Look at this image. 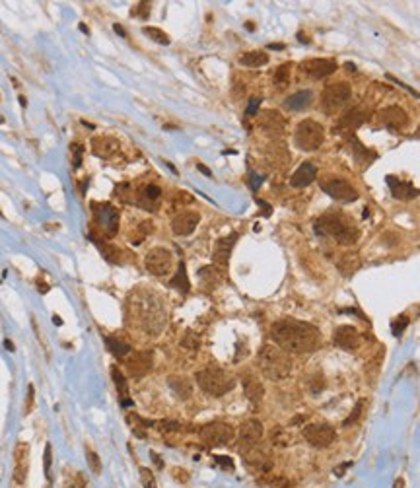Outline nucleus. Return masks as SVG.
<instances>
[{
  "label": "nucleus",
  "mask_w": 420,
  "mask_h": 488,
  "mask_svg": "<svg viewBox=\"0 0 420 488\" xmlns=\"http://www.w3.org/2000/svg\"><path fill=\"white\" fill-rule=\"evenodd\" d=\"M273 341L286 352H307L317 350L321 346V332L312 323H303L298 319H280L271 327Z\"/></svg>",
  "instance_id": "f257e3e1"
},
{
  "label": "nucleus",
  "mask_w": 420,
  "mask_h": 488,
  "mask_svg": "<svg viewBox=\"0 0 420 488\" xmlns=\"http://www.w3.org/2000/svg\"><path fill=\"white\" fill-rule=\"evenodd\" d=\"M132 312L138 325L150 335H160V331L166 327L167 313L162 300L152 292H140L132 300Z\"/></svg>",
  "instance_id": "f03ea898"
},
{
  "label": "nucleus",
  "mask_w": 420,
  "mask_h": 488,
  "mask_svg": "<svg viewBox=\"0 0 420 488\" xmlns=\"http://www.w3.org/2000/svg\"><path fill=\"white\" fill-rule=\"evenodd\" d=\"M315 232L319 235H329L341 245H354L360 235L358 228L352 224V220H348L346 216L339 214V212H329V214H323L321 218H317Z\"/></svg>",
  "instance_id": "7ed1b4c3"
},
{
  "label": "nucleus",
  "mask_w": 420,
  "mask_h": 488,
  "mask_svg": "<svg viewBox=\"0 0 420 488\" xmlns=\"http://www.w3.org/2000/svg\"><path fill=\"white\" fill-rule=\"evenodd\" d=\"M259 364H261V371L273 381L286 380L292 371V358L288 356V352L273 344H264L261 348Z\"/></svg>",
  "instance_id": "20e7f679"
},
{
  "label": "nucleus",
  "mask_w": 420,
  "mask_h": 488,
  "mask_svg": "<svg viewBox=\"0 0 420 488\" xmlns=\"http://www.w3.org/2000/svg\"><path fill=\"white\" fill-rule=\"evenodd\" d=\"M195 380L198 383V387L208 395H212V397H222L228 391L234 389L235 385L234 378L218 366H206L201 371H196Z\"/></svg>",
  "instance_id": "39448f33"
},
{
  "label": "nucleus",
  "mask_w": 420,
  "mask_h": 488,
  "mask_svg": "<svg viewBox=\"0 0 420 488\" xmlns=\"http://www.w3.org/2000/svg\"><path fill=\"white\" fill-rule=\"evenodd\" d=\"M325 140V128L313 121V119H305L302 121L298 127H296V132H294V144L303 150V152H313L323 144Z\"/></svg>",
  "instance_id": "423d86ee"
},
{
  "label": "nucleus",
  "mask_w": 420,
  "mask_h": 488,
  "mask_svg": "<svg viewBox=\"0 0 420 488\" xmlns=\"http://www.w3.org/2000/svg\"><path fill=\"white\" fill-rule=\"evenodd\" d=\"M94 224L105 237H113L119 230V210L107 203H92Z\"/></svg>",
  "instance_id": "0eeeda50"
},
{
  "label": "nucleus",
  "mask_w": 420,
  "mask_h": 488,
  "mask_svg": "<svg viewBox=\"0 0 420 488\" xmlns=\"http://www.w3.org/2000/svg\"><path fill=\"white\" fill-rule=\"evenodd\" d=\"M352 96V90L346 82H337V84H329L325 92H323V109L325 113L333 115L335 111H339L341 107H344L348 103V99Z\"/></svg>",
  "instance_id": "6e6552de"
},
{
  "label": "nucleus",
  "mask_w": 420,
  "mask_h": 488,
  "mask_svg": "<svg viewBox=\"0 0 420 488\" xmlns=\"http://www.w3.org/2000/svg\"><path fill=\"white\" fill-rule=\"evenodd\" d=\"M321 189L327 195L335 198V201H341V203H354L360 193L354 185H350L346 179L342 177H329V179H321Z\"/></svg>",
  "instance_id": "1a4fd4ad"
},
{
  "label": "nucleus",
  "mask_w": 420,
  "mask_h": 488,
  "mask_svg": "<svg viewBox=\"0 0 420 488\" xmlns=\"http://www.w3.org/2000/svg\"><path fill=\"white\" fill-rule=\"evenodd\" d=\"M173 269V255L166 247H154L146 255V271L154 276H167Z\"/></svg>",
  "instance_id": "9d476101"
},
{
  "label": "nucleus",
  "mask_w": 420,
  "mask_h": 488,
  "mask_svg": "<svg viewBox=\"0 0 420 488\" xmlns=\"http://www.w3.org/2000/svg\"><path fill=\"white\" fill-rule=\"evenodd\" d=\"M201 439L206 446H224L234 439V428L226 422H210L201 428Z\"/></svg>",
  "instance_id": "9b49d317"
},
{
  "label": "nucleus",
  "mask_w": 420,
  "mask_h": 488,
  "mask_svg": "<svg viewBox=\"0 0 420 488\" xmlns=\"http://www.w3.org/2000/svg\"><path fill=\"white\" fill-rule=\"evenodd\" d=\"M303 438L307 439L310 446L313 448L325 449L337 439V432L329 424H310L303 428Z\"/></svg>",
  "instance_id": "f8f14e48"
},
{
  "label": "nucleus",
  "mask_w": 420,
  "mask_h": 488,
  "mask_svg": "<svg viewBox=\"0 0 420 488\" xmlns=\"http://www.w3.org/2000/svg\"><path fill=\"white\" fill-rule=\"evenodd\" d=\"M239 451H241L245 463H247L249 467L257 469V471H271V469H273V457H271L269 449L263 448V446L253 443V446L239 449Z\"/></svg>",
  "instance_id": "ddd939ff"
},
{
  "label": "nucleus",
  "mask_w": 420,
  "mask_h": 488,
  "mask_svg": "<svg viewBox=\"0 0 420 488\" xmlns=\"http://www.w3.org/2000/svg\"><path fill=\"white\" fill-rule=\"evenodd\" d=\"M127 371L130 378H144L152 370V352H132L125 360Z\"/></svg>",
  "instance_id": "4468645a"
},
{
  "label": "nucleus",
  "mask_w": 420,
  "mask_h": 488,
  "mask_svg": "<svg viewBox=\"0 0 420 488\" xmlns=\"http://www.w3.org/2000/svg\"><path fill=\"white\" fill-rule=\"evenodd\" d=\"M337 70V62L333 59H307L302 62V72L312 78H325Z\"/></svg>",
  "instance_id": "2eb2a0df"
},
{
  "label": "nucleus",
  "mask_w": 420,
  "mask_h": 488,
  "mask_svg": "<svg viewBox=\"0 0 420 488\" xmlns=\"http://www.w3.org/2000/svg\"><path fill=\"white\" fill-rule=\"evenodd\" d=\"M380 121L383 127L391 128V130H403L409 125V115L399 105H389L380 113Z\"/></svg>",
  "instance_id": "dca6fc26"
},
{
  "label": "nucleus",
  "mask_w": 420,
  "mask_h": 488,
  "mask_svg": "<svg viewBox=\"0 0 420 488\" xmlns=\"http://www.w3.org/2000/svg\"><path fill=\"white\" fill-rule=\"evenodd\" d=\"M201 222V214L198 212H179L177 216H173L171 220V230L175 235H191L196 230V226Z\"/></svg>",
  "instance_id": "f3484780"
},
{
  "label": "nucleus",
  "mask_w": 420,
  "mask_h": 488,
  "mask_svg": "<svg viewBox=\"0 0 420 488\" xmlns=\"http://www.w3.org/2000/svg\"><path fill=\"white\" fill-rule=\"evenodd\" d=\"M333 342L342 350H356L360 346V332L350 325H341L333 335Z\"/></svg>",
  "instance_id": "a211bd4d"
},
{
  "label": "nucleus",
  "mask_w": 420,
  "mask_h": 488,
  "mask_svg": "<svg viewBox=\"0 0 420 488\" xmlns=\"http://www.w3.org/2000/svg\"><path fill=\"white\" fill-rule=\"evenodd\" d=\"M263 424H261V420L257 418H249L245 420L244 424H241V430H239V449L244 448H249V446H253V443H259V439L263 438Z\"/></svg>",
  "instance_id": "6ab92c4d"
},
{
  "label": "nucleus",
  "mask_w": 420,
  "mask_h": 488,
  "mask_svg": "<svg viewBox=\"0 0 420 488\" xmlns=\"http://www.w3.org/2000/svg\"><path fill=\"white\" fill-rule=\"evenodd\" d=\"M14 461H16V467H14V480L18 484H24L26 478H28V463H30V446L26 441H20L16 446L14 451Z\"/></svg>",
  "instance_id": "aec40b11"
},
{
  "label": "nucleus",
  "mask_w": 420,
  "mask_h": 488,
  "mask_svg": "<svg viewBox=\"0 0 420 488\" xmlns=\"http://www.w3.org/2000/svg\"><path fill=\"white\" fill-rule=\"evenodd\" d=\"M366 121V111L362 107H352L350 111H346L344 115H341V119L333 125V130H352V128H358Z\"/></svg>",
  "instance_id": "412c9836"
},
{
  "label": "nucleus",
  "mask_w": 420,
  "mask_h": 488,
  "mask_svg": "<svg viewBox=\"0 0 420 488\" xmlns=\"http://www.w3.org/2000/svg\"><path fill=\"white\" fill-rule=\"evenodd\" d=\"M160 198H162V189L150 183V185H144L138 191L137 205L140 208H144V210H156Z\"/></svg>",
  "instance_id": "4be33fe9"
},
{
  "label": "nucleus",
  "mask_w": 420,
  "mask_h": 488,
  "mask_svg": "<svg viewBox=\"0 0 420 488\" xmlns=\"http://www.w3.org/2000/svg\"><path fill=\"white\" fill-rule=\"evenodd\" d=\"M387 185H389L393 196H395V198H401V201H410V198H416V195H418V189L412 185V183L395 179L393 175H387Z\"/></svg>",
  "instance_id": "5701e85b"
},
{
  "label": "nucleus",
  "mask_w": 420,
  "mask_h": 488,
  "mask_svg": "<svg viewBox=\"0 0 420 488\" xmlns=\"http://www.w3.org/2000/svg\"><path fill=\"white\" fill-rule=\"evenodd\" d=\"M235 241H237V234H232L228 237H220L214 245V263L218 267H224L230 261V255H232V249H234Z\"/></svg>",
  "instance_id": "b1692460"
},
{
  "label": "nucleus",
  "mask_w": 420,
  "mask_h": 488,
  "mask_svg": "<svg viewBox=\"0 0 420 488\" xmlns=\"http://www.w3.org/2000/svg\"><path fill=\"white\" fill-rule=\"evenodd\" d=\"M315 177H317V167L313 166V164H310V162H305V164H302V166L294 171L292 179H290V185L307 187L310 183L315 181Z\"/></svg>",
  "instance_id": "393cba45"
},
{
  "label": "nucleus",
  "mask_w": 420,
  "mask_h": 488,
  "mask_svg": "<svg viewBox=\"0 0 420 488\" xmlns=\"http://www.w3.org/2000/svg\"><path fill=\"white\" fill-rule=\"evenodd\" d=\"M92 150L98 158H111L119 150V142L109 137H96L92 140Z\"/></svg>",
  "instance_id": "a878e982"
},
{
  "label": "nucleus",
  "mask_w": 420,
  "mask_h": 488,
  "mask_svg": "<svg viewBox=\"0 0 420 488\" xmlns=\"http://www.w3.org/2000/svg\"><path fill=\"white\" fill-rule=\"evenodd\" d=\"M312 101H313V92H310V90H300V92L292 94L290 98L284 101V107L290 109V111H303V109H307L312 105Z\"/></svg>",
  "instance_id": "bb28decb"
},
{
  "label": "nucleus",
  "mask_w": 420,
  "mask_h": 488,
  "mask_svg": "<svg viewBox=\"0 0 420 488\" xmlns=\"http://www.w3.org/2000/svg\"><path fill=\"white\" fill-rule=\"evenodd\" d=\"M241 383H244L245 397L251 401V403H259V401L263 399L264 387L259 380H255V378H251V375H245L244 380H241Z\"/></svg>",
  "instance_id": "cd10ccee"
},
{
  "label": "nucleus",
  "mask_w": 420,
  "mask_h": 488,
  "mask_svg": "<svg viewBox=\"0 0 420 488\" xmlns=\"http://www.w3.org/2000/svg\"><path fill=\"white\" fill-rule=\"evenodd\" d=\"M169 387L175 393V397H179L181 401H187L193 393V383L183 375L181 378H169Z\"/></svg>",
  "instance_id": "c85d7f7f"
},
{
  "label": "nucleus",
  "mask_w": 420,
  "mask_h": 488,
  "mask_svg": "<svg viewBox=\"0 0 420 488\" xmlns=\"http://www.w3.org/2000/svg\"><path fill=\"white\" fill-rule=\"evenodd\" d=\"M111 378H113V383H115V387H117L119 391V397H121V403H123V407H130L132 405V401L128 399V385H127V380H125V375L121 373V371L117 370V368H111Z\"/></svg>",
  "instance_id": "c756f323"
},
{
  "label": "nucleus",
  "mask_w": 420,
  "mask_h": 488,
  "mask_svg": "<svg viewBox=\"0 0 420 488\" xmlns=\"http://www.w3.org/2000/svg\"><path fill=\"white\" fill-rule=\"evenodd\" d=\"M339 269H341V273L344 274V276L354 274L358 269H360V257H358L356 253L342 255V259L339 261Z\"/></svg>",
  "instance_id": "7c9ffc66"
},
{
  "label": "nucleus",
  "mask_w": 420,
  "mask_h": 488,
  "mask_svg": "<svg viewBox=\"0 0 420 488\" xmlns=\"http://www.w3.org/2000/svg\"><path fill=\"white\" fill-rule=\"evenodd\" d=\"M239 62H241L244 66H253V69H257V66H263V64L269 62V55L263 53V51H251V53H245L244 57H239Z\"/></svg>",
  "instance_id": "2f4dec72"
},
{
  "label": "nucleus",
  "mask_w": 420,
  "mask_h": 488,
  "mask_svg": "<svg viewBox=\"0 0 420 488\" xmlns=\"http://www.w3.org/2000/svg\"><path fill=\"white\" fill-rule=\"evenodd\" d=\"M169 286H171V288H175V290H181V292H189L191 282H189V276H187L185 264H183V263H179V269H177L175 276L171 278Z\"/></svg>",
  "instance_id": "473e14b6"
},
{
  "label": "nucleus",
  "mask_w": 420,
  "mask_h": 488,
  "mask_svg": "<svg viewBox=\"0 0 420 488\" xmlns=\"http://www.w3.org/2000/svg\"><path fill=\"white\" fill-rule=\"evenodd\" d=\"M105 344H107L109 352H111V354H115L117 358H127L128 354H130V346H128L127 342L119 341V339L105 337Z\"/></svg>",
  "instance_id": "72a5a7b5"
},
{
  "label": "nucleus",
  "mask_w": 420,
  "mask_h": 488,
  "mask_svg": "<svg viewBox=\"0 0 420 488\" xmlns=\"http://www.w3.org/2000/svg\"><path fill=\"white\" fill-rule=\"evenodd\" d=\"M142 31H144V35H148L150 39H154L156 43H160V45H169V37H167L166 31H162L160 28H154V26H144L142 28Z\"/></svg>",
  "instance_id": "f704fd0d"
},
{
  "label": "nucleus",
  "mask_w": 420,
  "mask_h": 488,
  "mask_svg": "<svg viewBox=\"0 0 420 488\" xmlns=\"http://www.w3.org/2000/svg\"><path fill=\"white\" fill-rule=\"evenodd\" d=\"M181 346L183 348H187V350H198V346H201V337L196 335L195 331H187L185 337L181 339Z\"/></svg>",
  "instance_id": "c9c22d12"
},
{
  "label": "nucleus",
  "mask_w": 420,
  "mask_h": 488,
  "mask_svg": "<svg viewBox=\"0 0 420 488\" xmlns=\"http://www.w3.org/2000/svg\"><path fill=\"white\" fill-rule=\"evenodd\" d=\"M290 69H292V62H284V64H280L278 69H276V72H274V80H276V84H288V80H290Z\"/></svg>",
  "instance_id": "e433bc0d"
},
{
  "label": "nucleus",
  "mask_w": 420,
  "mask_h": 488,
  "mask_svg": "<svg viewBox=\"0 0 420 488\" xmlns=\"http://www.w3.org/2000/svg\"><path fill=\"white\" fill-rule=\"evenodd\" d=\"M271 441H273L274 446H280V448H284V446H288L290 443V436L284 432L282 428H276L271 434Z\"/></svg>",
  "instance_id": "4c0bfd02"
},
{
  "label": "nucleus",
  "mask_w": 420,
  "mask_h": 488,
  "mask_svg": "<svg viewBox=\"0 0 420 488\" xmlns=\"http://www.w3.org/2000/svg\"><path fill=\"white\" fill-rule=\"evenodd\" d=\"M140 478H142V486L144 488H158L154 473H152L150 469H146V467L140 469Z\"/></svg>",
  "instance_id": "58836bf2"
},
{
  "label": "nucleus",
  "mask_w": 420,
  "mask_h": 488,
  "mask_svg": "<svg viewBox=\"0 0 420 488\" xmlns=\"http://www.w3.org/2000/svg\"><path fill=\"white\" fill-rule=\"evenodd\" d=\"M86 457H88V463H90L92 473L99 475V473H101V461H99L98 453H96V451H92V449H86Z\"/></svg>",
  "instance_id": "ea45409f"
},
{
  "label": "nucleus",
  "mask_w": 420,
  "mask_h": 488,
  "mask_svg": "<svg viewBox=\"0 0 420 488\" xmlns=\"http://www.w3.org/2000/svg\"><path fill=\"white\" fill-rule=\"evenodd\" d=\"M362 409H364V401H358V403H356V407H354V410H352V414L346 420H344V422H342V426H344V428H348L350 424H354L356 420L360 418Z\"/></svg>",
  "instance_id": "a19ab883"
},
{
  "label": "nucleus",
  "mask_w": 420,
  "mask_h": 488,
  "mask_svg": "<svg viewBox=\"0 0 420 488\" xmlns=\"http://www.w3.org/2000/svg\"><path fill=\"white\" fill-rule=\"evenodd\" d=\"M407 325H409V317H407V315H399V317L393 321V335L399 337L401 332L407 329Z\"/></svg>",
  "instance_id": "79ce46f5"
},
{
  "label": "nucleus",
  "mask_w": 420,
  "mask_h": 488,
  "mask_svg": "<svg viewBox=\"0 0 420 488\" xmlns=\"http://www.w3.org/2000/svg\"><path fill=\"white\" fill-rule=\"evenodd\" d=\"M214 461L218 463V467H222L224 471H234V459L228 457V455H214Z\"/></svg>",
  "instance_id": "37998d69"
},
{
  "label": "nucleus",
  "mask_w": 420,
  "mask_h": 488,
  "mask_svg": "<svg viewBox=\"0 0 420 488\" xmlns=\"http://www.w3.org/2000/svg\"><path fill=\"white\" fill-rule=\"evenodd\" d=\"M70 152H72V164H74V167H80V164H82V152H84V148L80 146V144H70Z\"/></svg>",
  "instance_id": "c03bdc74"
},
{
  "label": "nucleus",
  "mask_w": 420,
  "mask_h": 488,
  "mask_svg": "<svg viewBox=\"0 0 420 488\" xmlns=\"http://www.w3.org/2000/svg\"><path fill=\"white\" fill-rule=\"evenodd\" d=\"M162 432H179L181 424L179 422H171V420H164V422H158Z\"/></svg>",
  "instance_id": "a18cd8bd"
},
{
  "label": "nucleus",
  "mask_w": 420,
  "mask_h": 488,
  "mask_svg": "<svg viewBox=\"0 0 420 488\" xmlns=\"http://www.w3.org/2000/svg\"><path fill=\"white\" fill-rule=\"evenodd\" d=\"M43 461H45V475L47 478H51V463H53V455H51V443L45 446V453H43Z\"/></svg>",
  "instance_id": "49530a36"
},
{
  "label": "nucleus",
  "mask_w": 420,
  "mask_h": 488,
  "mask_svg": "<svg viewBox=\"0 0 420 488\" xmlns=\"http://www.w3.org/2000/svg\"><path fill=\"white\" fill-rule=\"evenodd\" d=\"M259 105H261V98H251L249 99V105H247L245 115H247V117H255V113H257Z\"/></svg>",
  "instance_id": "de8ad7c7"
},
{
  "label": "nucleus",
  "mask_w": 420,
  "mask_h": 488,
  "mask_svg": "<svg viewBox=\"0 0 420 488\" xmlns=\"http://www.w3.org/2000/svg\"><path fill=\"white\" fill-rule=\"evenodd\" d=\"M135 16H140V18H148V14H150V4L148 2H140L138 4V10L132 12Z\"/></svg>",
  "instance_id": "09e8293b"
},
{
  "label": "nucleus",
  "mask_w": 420,
  "mask_h": 488,
  "mask_svg": "<svg viewBox=\"0 0 420 488\" xmlns=\"http://www.w3.org/2000/svg\"><path fill=\"white\" fill-rule=\"evenodd\" d=\"M173 477H175V480H179V482H187V480H189V473H187L185 469H173Z\"/></svg>",
  "instance_id": "8fccbe9b"
},
{
  "label": "nucleus",
  "mask_w": 420,
  "mask_h": 488,
  "mask_svg": "<svg viewBox=\"0 0 420 488\" xmlns=\"http://www.w3.org/2000/svg\"><path fill=\"white\" fill-rule=\"evenodd\" d=\"M33 395H35V389H33V385H30V387H28V403H26V414H28V412H31V405H33Z\"/></svg>",
  "instance_id": "3c124183"
},
{
  "label": "nucleus",
  "mask_w": 420,
  "mask_h": 488,
  "mask_svg": "<svg viewBox=\"0 0 420 488\" xmlns=\"http://www.w3.org/2000/svg\"><path fill=\"white\" fill-rule=\"evenodd\" d=\"M387 78H389L391 82H395V84H397V86H401V88H405V90H407V92H409V94H412V96H414V98H418V94H416V92H414V90H412V88H409V86H407V84H403V82H401V80L393 78V76H391V74H387Z\"/></svg>",
  "instance_id": "603ef678"
},
{
  "label": "nucleus",
  "mask_w": 420,
  "mask_h": 488,
  "mask_svg": "<svg viewBox=\"0 0 420 488\" xmlns=\"http://www.w3.org/2000/svg\"><path fill=\"white\" fill-rule=\"evenodd\" d=\"M261 183H263V177L257 175L255 171H251V189H253V191H257V189L261 187Z\"/></svg>",
  "instance_id": "864d4df0"
},
{
  "label": "nucleus",
  "mask_w": 420,
  "mask_h": 488,
  "mask_svg": "<svg viewBox=\"0 0 420 488\" xmlns=\"http://www.w3.org/2000/svg\"><path fill=\"white\" fill-rule=\"evenodd\" d=\"M348 467H350V463H342V465H339V467L335 469V473H337V477H342V475H344V471H346V469H348Z\"/></svg>",
  "instance_id": "5fc2aeb1"
},
{
  "label": "nucleus",
  "mask_w": 420,
  "mask_h": 488,
  "mask_svg": "<svg viewBox=\"0 0 420 488\" xmlns=\"http://www.w3.org/2000/svg\"><path fill=\"white\" fill-rule=\"evenodd\" d=\"M196 167H198V171H203L206 177H212V171H210V169H208L206 166H203V164H196Z\"/></svg>",
  "instance_id": "6e6d98bb"
},
{
  "label": "nucleus",
  "mask_w": 420,
  "mask_h": 488,
  "mask_svg": "<svg viewBox=\"0 0 420 488\" xmlns=\"http://www.w3.org/2000/svg\"><path fill=\"white\" fill-rule=\"evenodd\" d=\"M152 461H154V463L158 465V469H164V463H162V459H160V455H158V453H154V451H152Z\"/></svg>",
  "instance_id": "4d7b16f0"
},
{
  "label": "nucleus",
  "mask_w": 420,
  "mask_h": 488,
  "mask_svg": "<svg viewBox=\"0 0 420 488\" xmlns=\"http://www.w3.org/2000/svg\"><path fill=\"white\" fill-rule=\"evenodd\" d=\"M269 49H274V51H282V49H284V45H282V43H271V45H269Z\"/></svg>",
  "instance_id": "13d9d810"
},
{
  "label": "nucleus",
  "mask_w": 420,
  "mask_h": 488,
  "mask_svg": "<svg viewBox=\"0 0 420 488\" xmlns=\"http://www.w3.org/2000/svg\"><path fill=\"white\" fill-rule=\"evenodd\" d=\"M393 488H405V480H403V478H397L395 484H393Z\"/></svg>",
  "instance_id": "bf43d9fd"
},
{
  "label": "nucleus",
  "mask_w": 420,
  "mask_h": 488,
  "mask_svg": "<svg viewBox=\"0 0 420 488\" xmlns=\"http://www.w3.org/2000/svg\"><path fill=\"white\" fill-rule=\"evenodd\" d=\"M115 31H117V33H119V35H121V37H125V35H127V33H125V30H123L121 26H117V24H115Z\"/></svg>",
  "instance_id": "052dcab7"
},
{
  "label": "nucleus",
  "mask_w": 420,
  "mask_h": 488,
  "mask_svg": "<svg viewBox=\"0 0 420 488\" xmlns=\"http://www.w3.org/2000/svg\"><path fill=\"white\" fill-rule=\"evenodd\" d=\"M305 420V416H296V418L292 420V424H300V422H303Z\"/></svg>",
  "instance_id": "680f3d73"
},
{
  "label": "nucleus",
  "mask_w": 420,
  "mask_h": 488,
  "mask_svg": "<svg viewBox=\"0 0 420 488\" xmlns=\"http://www.w3.org/2000/svg\"><path fill=\"white\" fill-rule=\"evenodd\" d=\"M4 344H6V348H8V350H10V352L14 350V344H12L10 341H6V342H4Z\"/></svg>",
  "instance_id": "e2e57ef3"
}]
</instances>
